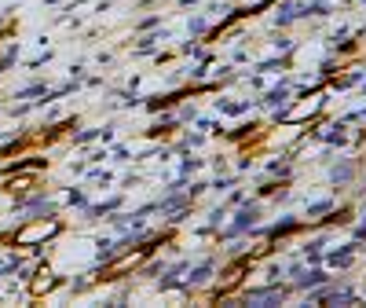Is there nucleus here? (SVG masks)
I'll return each instance as SVG.
<instances>
[{
    "label": "nucleus",
    "mask_w": 366,
    "mask_h": 308,
    "mask_svg": "<svg viewBox=\"0 0 366 308\" xmlns=\"http://www.w3.org/2000/svg\"><path fill=\"white\" fill-rule=\"evenodd\" d=\"M59 231V221H33V224H26L19 235H15V242L19 246H33V242H44V239H51Z\"/></svg>",
    "instance_id": "obj_1"
},
{
    "label": "nucleus",
    "mask_w": 366,
    "mask_h": 308,
    "mask_svg": "<svg viewBox=\"0 0 366 308\" xmlns=\"http://www.w3.org/2000/svg\"><path fill=\"white\" fill-rule=\"evenodd\" d=\"M147 253H150V246H139V250H132V253H125V257H117V261L103 272V279H117V275H125V272H132V268H139L143 261H147Z\"/></svg>",
    "instance_id": "obj_2"
},
{
    "label": "nucleus",
    "mask_w": 366,
    "mask_h": 308,
    "mask_svg": "<svg viewBox=\"0 0 366 308\" xmlns=\"http://www.w3.org/2000/svg\"><path fill=\"white\" fill-rule=\"evenodd\" d=\"M322 110V96H308L304 103H297V107L286 114V121H304V118H315Z\"/></svg>",
    "instance_id": "obj_3"
},
{
    "label": "nucleus",
    "mask_w": 366,
    "mask_h": 308,
    "mask_svg": "<svg viewBox=\"0 0 366 308\" xmlns=\"http://www.w3.org/2000/svg\"><path fill=\"white\" fill-rule=\"evenodd\" d=\"M242 275H245V261H238V264H231L227 272H224V279H220V286H216V298H224V293H231L234 286L242 282Z\"/></svg>",
    "instance_id": "obj_4"
},
{
    "label": "nucleus",
    "mask_w": 366,
    "mask_h": 308,
    "mask_svg": "<svg viewBox=\"0 0 366 308\" xmlns=\"http://www.w3.org/2000/svg\"><path fill=\"white\" fill-rule=\"evenodd\" d=\"M37 275H41V279L33 282V293H44V290L51 286V282H55V279H51V272H48V268H44V272H37Z\"/></svg>",
    "instance_id": "obj_5"
}]
</instances>
